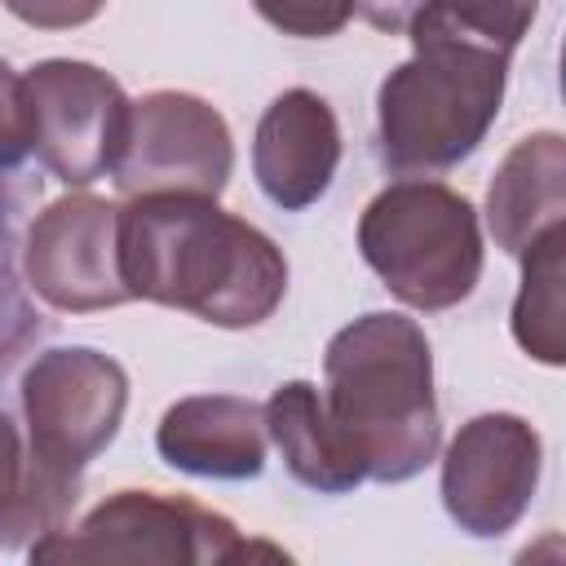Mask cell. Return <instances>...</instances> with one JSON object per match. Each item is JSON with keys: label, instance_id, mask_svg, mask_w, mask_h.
Here are the masks:
<instances>
[{"label": "cell", "instance_id": "obj_10", "mask_svg": "<svg viewBox=\"0 0 566 566\" xmlns=\"http://www.w3.org/2000/svg\"><path fill=\"white\" fill-rule=\"evenodd\" d=\"M22 270L31 292L62 314L133 301L119 279V208L97 195L53 199L27 230Z\"/></svg>", "mask_w": 566, "mask_h": 566}, {"label": "cell", "instance_id": "obj_7", "mask_svg": "<svg viewBox=\"0 0 566 566\" xmlns=\"http://www.w3.org/2000/svg\"><path fill=\"white\" fill-rule=\"evenodd\" d=\"M22 97L31 150L57 181L88 186L115 168L133 106L115 75L93 62L49 57L22 75Z\"/></svg>", "mask_w": 566, "mask_h": 566}, {"label": "cell", "instance_id": "obj_21", "mask_svg": "<svg viewBox=\"0 0 566 566\" xmlns=\"http://www.w3.org/2000/svg\"><path fill=\"white\" fill-rule=\"evenodd\" d=\"M429 0H354V9L385 35H407Z\"/></svg>", "mask_w": 566, "mask_h": 566}, {"label": "cell", "instance_id": "obj_1", "mask_svg": "<svg viewBox=\"0 0 566 566\" xmlns=\"http://www.w3.org/2000/svg\"><path fill=\"white\" fill-rule=\"evenodd\" d=\"M119 279L133 301L212 327H256L283 305L287 261L270 234L208 195H133L119 208Z\"/></svg>", "mask_w": 566, "mask_h": 566}, {"label": "cell", "instance_id": "obj_16", "mask_svg": "<svg viewBox=\"0 0 566 566\" xmlns=\"http://www.w3.org/2000/svg\"><path fill=\"white\" fill-rule=\"evenodd\" d=\"M535 9H539V0H429L407 35L411 40H420V35L464 40V44L495 49L509 57L522 44V35L531 31Z\"/></svg>", "mask_w": 566, "mask_h": 566}, {"label": "cell", "instance_id": "obj_15", "mask_svg": "<svg viewBox=\"0 0 566 566\" xmlns=\"http://www.w3.org/2000/svg\"><path fill=\"white\" fill-rule=\"evenodd\" d=\"M566 226L548 230L522 252V287L513 301V340L544 367L566 363Z\"/></svg>", "mask_w": 566, "mask_h": 566}, {"label": "cell", "instance_id": "obj_4", "mask_svg": "<svg viewBox=\"0 0 566 566\" xmlns=\"http://www.w3.org/2000/svg\"><path fill=\"white\" fill-rule=\"evenodd\" d=\"M128 407L124 367L88 345H57L35 354L22 371V416H27V491L35 539L66 526L80 500L84 469L115 442Z\"/></svg>", "mask_w": 566, "mask_h": 566}, {"label": "cell", "instance_id": "obj_20", "mask_svg": "<svg viewBox=\"0 0 566 566\" xmlns=\"http://www.w3.org/2000/svg\"><path fill=\"white\" fill-rule=\"evenodd\" d=\"M0 4L35 31H71L106 9V0H0Z\"/></svg>", "mask_w": 566, "mask_h": 566}, {"label": "cell", "instance_id": "obj_14", "mask_svg": "<svg viewBox=\"0 0 566 566\" xmlns=\"http://www.w3.org/2000/svg\"><path fill=\"white\" fill-rule=\"evenodd\" d=\"M265 411V433L279 447L287 473L318 491V495H345L363 482V469L354 464V455L345 451L340 433L327 420L323 394L310 380H287L270 394Z\"/></svg>", "mask_w": 566, "mask_h": 566}, {"label": "cell", "instance_id": "obj_19", "mask_svg": "<svg viewBox=\"0 0 566 566\" xmlns=\"http://www.w3.org/2000/svg\"><path fill=\"white\" fill-rule=\"evenodd\" d=\"M27 155H31V128H27L22 75L0 57V172H13Z\"/></svg>", "mask_w": 566, "mask_h": 566}, {"label": "cell", "instance_id": "obj_5", "mask_svg": "<svg viewBox=\"0 0 566 566\" xmlns=\"http://www.w3.org/2000/svg\"><path fill=\"white\" fill-rule=\"evenodd\" d=\"M358 252L411 310L438 314L473 296L482 230L473 203L442 181H394L358 221Z\"/></svg>", "mask_w": 566, "mask_h": 566}, {"label": "cell", "instance_id": "obj_6", "mask_svg": "<svg viewBox=\"0 0 566 566\" xmlns=\"http://www.w3.org/2000/svg\"><path fill=\"white\" fill-rule=\"evenodd\" d=\"M35 562H150V566H212L243 557H287L252 544L239 526L190 495L115 491L84 513L80 526H57L31 544Z\"/></svg>", "mask_w": 566, "mask_h": 566}, {"label": "cell", "instance_id": "obj_11", "mask_svg": "<svg viewBox=\"0 0 566 566\" xmlns=\"http://www.w3.org/2000/svg\"><path fill=\"white\" fill-rule=\"evenodd\" d=\"M336 164H340L336 111L310 88L279 93L265 106L252 137V172L261 195L283 212H301L327 195Z\"/></svg>", "mask_w": 566, "mask_h": 566}, {"label": "cell", "instance_id": "obj_18", "mask_svg": "<svg viewBox=\"0 0 566 566\" xmlns=\"http://www.w3.org/2000/svg\"><path fill=\"white\" fill-rule=\"evenodd\" d=\"M256 13L296 40H327L354 18V0H252Z\"/></svg>", "mask_w": 566, "mask_h": 566}, {"label": "cell", "instance_id": "obj_17", "mask_svg": "<svg viewBox=\"0 0 566 566\" xmlns=\"http://www.w3.org/2000/svg\"><path fill=\"white\" fill-rule=\"evenodd\" d=\"M35 535L31 517V491H27V451L18 438V424L0 411V544L18 548Z\"/></svg>", "mask_w": 566, "mask_h": 566}, {"label": "cell", "instance_id": "obj_8", "mask_svg": "<svg viewBox=\"0 0 566 566\" xmlns=\"http://www.w3.org/2000/svg\"><path fill=\"white\" fill-rule=\"evenodd\" d=\"M234 168V142L217 106L195 93L159 88L128 106L124 150L111 168L133 195H208L217 199Z\"/></svg>", "mask_w": 566, "mask_h": 566}, {"label": "cell", "instance_id": "obj_2", "mask_svg": "<svg viewBox=\"0 0 566 566\" xmlns=\"http://www.w3.org/2000/svg\"><path fill=\"white\" fill-rule=\"evenodd\" d=\"M323 407L363 482H407L438 460L442 420L433 354L416 318L371 310L345 323L323 354Z\"/></svg>", "mask_w": 566, "mask_h": 566}, {"label": "cell", "instance_id": "obj_9", "mask_svg": "<svg viewBox=\"0 0 566 566\" xmlns=\"http://www.w3.org/2000/svg\"><path fill=\"white\" fill-rule=\"evenodd\" d=\"M544 464L539 433L513 411H486L460 424L442 455L447 517L473 539L509 535L535 500Z\"/></svg>", "mask_w": 566, "mask_h": 566}, {"label": "cell", "instance_id": "obj_12", "mask_svg": "<svg viewBox=\"0 0 566 566\" xmlns=\"http://www.w3.org/2000/svg\"><path fill=\"white\" fill-rule=\"evenodd\" d=\"M155 447L159 460L177 473L248 482L265 469V411L239 394H195L164 411Z\"/></svg>", "mask_w": 566, "mask_h": 566}, {"label": "cell", "instance_id": "obj_13", "mask_svg": "<svg viewBox=\"0 0 566 566\" xmlns=\"http://www.w3.org/2000/svg\"><path fill=\"white\" fill-rule=\"evenodd\" d=\"M486 226L495 248L522 256L535 239L566 226V142L562 133L522 137L491 177Z\"/></svg>", "mask_w": 566, "mask_h": 566}, {"label": "cell", "instance_id": "obj_3", "mask_svg": "<svg viewBox=\"0 0 566 566\" xmlns=\"http://www.w3.org/2000/svg\"><path fill=\"white\" fill-rule=\"evenodd\" d=\"M376 93L380 159L394 172H447L469 159L500 115L509 57L464 40L420 35Z\"/></svg>", "mask_w": 566, "mask_h": 566}]
</instances>
